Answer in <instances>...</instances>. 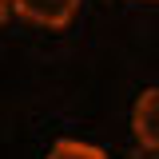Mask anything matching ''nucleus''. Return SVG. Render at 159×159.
Listing matches in <instances>:
<instances>
[{
    "instance_id": "f257e3e1",
    "label": "nucleus",
    "mask_w": 159,
    "mask_h": 159,
    "mask_svg": "<svg viewBox=\"0 0 159 159\" xmlns=\"http://www.w3.org/2000/svg\"><path fill=\"white\" fill-rule=\"evenodd\" d=\"M80 4L84 0H12V12L36 28H48V32H60L76 20Z\"/></svg>"
},
{
    "instance_id": "20e7f679",
    "label": "nucleus",
    "mask_w": 159,
    "mask_h": 159,
    "mask_svg": "<svg viewBox=\"0 0 159 159\" xmlns=\"http://www.w3.org/2000/svg\"><path fill=\"white\" fill-rule=\"evenodd\" d=\"M8 16H12V0H0V24H4Z\"/></svg>"
},
{
    "instance_id": "39448f33",
    "label": "nucleus",
    "mask_w": 159,
    "mask_h": 159,
    "mask_svg": "<svg viewBox=\"0 0 159 159\" xmlns=\"http://www.w3.org/2000/svg\"><path fill=\"white\" fill-rule=\"evenodd\" d=\"M147 4H159V0H147Z\"/></svg>"
},
{
    "instance_id": "7ed1b4c3",
    "label": "nucleus",
    "mask_w": 159,
    "mask_h": 159,
    "mask_svg": "<svg viewBox=\"0 0 159 159\" xmlns=\"http://www.w3.org/2000/svg\"><path fill=\"white\" fill-rule=\"evenodd\" d=\"M44 159H107V151L96 143H84V139H56Z\"/></svg>"
},
{
    "instance_id": "f03ea898",
    "label": "nucleus",
    "mask_w": 159,
    "mask_h": 159,
    "mask_svg": "<svg viewBox=\"0 0 159 159\" xmlns=\"http://www.w3.org/2000/svg\"><path fill=\"white\" fill-rule=\"evenodd\" d=\"M131 135L143 151L159 155V88L139 92V99L131 103Z\"/></svg>"
}]
</instances>
